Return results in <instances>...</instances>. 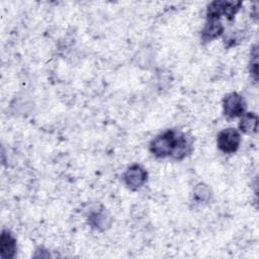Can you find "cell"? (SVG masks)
Instances as JSON below:
<instances>
[{"label":"cell","mask_w":259,"mask_h":259,"mask_svg":"<svg viewBox=\"0 0 259 259\" xmlns=\"http://www.w3.org/2000/svg\"><path fill=\"white\" fill-rule=\"evenodd\" d=\"M192 139L185 134L168 130L158 135L150 144V152L157 158L172 157L181 160L192 152Z\"/></svg>","instance_id":"cell-1"},{"label":"cell","mask_w":259,"mask_h":259,"mask_svg":"<svg viewBox=\"0 0 259 259\" xmlns=\"http://www.w3.org/2000/svg\"><path fill=\"white\" fill-rule=\"evenodd\" d=\"M123 180L127 187L137 190L146 182L147 172L140 165H133L123 174Z\"/></svg>","instance_id":"cell-5"},{"label":"cell","mask_w":259,"mask_h":259,"mask_svg":"<svg viewBox=\"0 0 259 259\" xmlns=\"http://www.w3.org/2000/svg\"><path fill=\"white\" fill-rule=\"evenodd\" d=\"M224 25L219 19H206V23L201 32V38L203 41H209L224 32Z\"/></svg>","instance_id":"cell-7"},{"label":"cell","mask_w":259,"mask_h":259,"mask_svg":"<svg viewBox=\"0 0 259 259\" xmlns=\"http://www.w3.org/2000/svg\"><path fill=\"white\" fill-rule=\"evenodd\" d=\"M195 197L200 201H206L210 197V190L204 184H198L194 189Z\"/></svg>","instance_id":"cell-10"},{"label":"cell","mask_w":259,"mask_h":259,"mask_svg":"<svg viewBox=\"0 0 259 259\" xmlns=\"http://www.w3.org/2000/svg\"><path fill=\"white\" fill-rule=\"evenodd\" d=\"M217 144L219 149L226 154H232L235 153L241 144V135L240 133L233 128H225L221 131L218 135Z\"/></svg>","instance_id":"cell-3"},{"label":"cell","mask_w":259,"mask_h":259,"mask_svg":"<svg viewBox=\"0 0 259 259\" xmlns=\"http://www.w3.org/2000/svg\"><path fill=\"white\" fill-rule=\"evenodd\" d=\"M16 240L10 234V232L3 230L1 233V240H0V251L1 257L3 259H10L13 258L16 253Z\"/></svg>","instance_id":"cell-6"},{"label":"cell","mask_w":259,"mask_h":259,"mask_svg":"<svg viewBox=\"0 0 259 259\" xmlns=\"http://www.w3.org/2000/svg\"><path fill=\"white\" fill-rule=\"evenodd\" d=\"M224 114L229 118L242 116L247 108V104L243 96L237 92L229 93L223 100Z\"/></svg>","instance_id":"cell-4"},{"label":"cell","mask_w":259,"mask_h":259,"mask_svg":"<svg viewBox=\"0 0 259 259\" xmlns=\"http://www.w3.org/2000/svg\"><path fill=\"white\" fill-rule=\"evenodd\" d=\"M250 73L255 82L258 80V49L257 46H254L251 52L250 59Z\"/></svg>","instance_id":"cell-9"},{"label":"cell","mask_w":259,"mask_h":259,"mask_svg":"<svg viewBox=\"0 0 259 259\" xmlns=\"http://www.w3.org/2000/svg\"><path fill=\"white\" fill-rule=\"evenodd\" d=\"M258 126V116L254 112H245L241 116L239 128L244 134H255Z\"/></svg>","instance_id":"cell-8"},{"label":"cell","mask_w":259,"mask_h":259,"mask_svg":"<svg viewBox=\"0 0 259 259\" xmlns=\"http://www.w3.org/2000/svg\"><path fill=\"white\" fill-rule=\"evenodd\" d=\"M242 6L241 2L212 1L206 9V19H219L225 15L228 20H233Z\"/></svg>","instance_id":"cell-2"}]
</instances>
